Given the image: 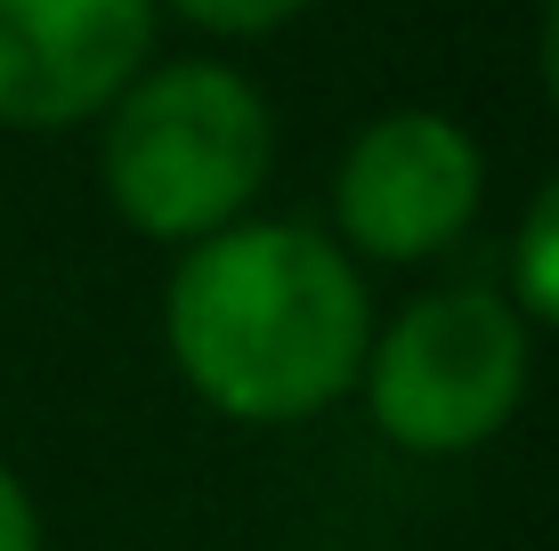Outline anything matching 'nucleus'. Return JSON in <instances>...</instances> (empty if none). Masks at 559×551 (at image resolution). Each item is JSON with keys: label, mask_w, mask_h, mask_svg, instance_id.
I'll list each match as a JSON object with an SVG mask.
<instances>
[{"label": "nucleus", "mask_w": 559, "mask_h": 551, "mask_svg": "<svg viewBox=\"0 0 559 551\" xmlns=\"http://www.w3.org/2000/svg\"><path fill=\"white\" fill-rule=\"evenodd\" d=\"M511 300L527 325L559 333V170L527 195L519 212V236H511Z\"/></svg>", "instance_id": "423d86ee"}, {"label": "nucleus", "mask_w": 559, "mask_h": 551, "mask_svg": "<svg viewBox=\"0 0 559 551\" xmlns=\"http://www.w3.org/2000/svg\"><path fill=\"white\" fill-rule=\"evenodd\" d=\"M317 0H163V16H179L203 41H267V33L300 25Z\"/></svg>", "instance_id": "0eeeda50"}, {"label": "nucleus", "mask_w": 559, "mask_h": 551, "mask_svg": "<svg viewBox=\"0 0 559 551\" xmlns=\"http://www.w3.org/2000/svg\"><path fill=\"white\" fill-rule=\"evenodd\" d=\"M0 551H41V511L9 463H0Z\"/></svg>", "instance_id": "6e6552de"}, {"label": "nucleus", "mask_w": 559, "mask_h": 551, "mask_svg": "<svg viewBox=\"0 0 559 551\" xmlns=\"http://www.w3.org/2000/svg\"><path fill=\"white\" fill-rule=\"evenodd\" d=\"M535 82H544V106L559 113V0H544V16H535Z\"/></svg>", "instance_id": "1a4fd4ad"}, {"label": "nucleus", "mask_w": 559, "mask_h": 551, "mask_svg": "<svg viewBox=\"0 0 559 551\" xmlns=\"http://www.w3.org/2000/svg\"><path fill=\"white\" fill-rule=\"evenodd\" d=\"M535 382V325L495 284H438L365 340L357 390L365 422L397 454L454 463V454L495 446L519 422Z\"/></svg>", "instance_id": "7ed1b4c3"}, {"label": "nucleus", "mask_w": 559, "mask_h": 551, "mask_svg": "<svg viewBox=\"0 0 559 551\" xmlns=\"http://www.w3.org/2000/svg\"><path fill=\"white\" fill-rule=\"evenodd\" d=\"M373 292L317 219L243 212L179 243L163 284V349L211 414L243 430H293L357 390Z\"/></svg>", "instance_id": "f257e3e1"}, {"label": "nucleus", "mask_w": 559, "mask_h": 551, "mask_svg": "<svg viewBox=\"0 0 559 551\" xmlns=\"http://www.w3.org/2000/svg\"><path fill=\"white\" fill-rule=\"evenodd\" d=\"M163 0H0V130H82L139 82Z\"/></svg>", "instance_id": "39448f33"}, {"label": "nucleus", "mask_w": 559, "mask_h": 551, "mask_svg": "<svg viewBox=\"0 0 559 551\" xmlns=\"http://www.w3.org/2000/svg\"><path fill=\"white\" fill-rule=\"evenodd\" d=\"M276 170V106L227 57H146L98 113V187L130 236L179 243L260 212Z\"/></svg>", "instance_id": "f03ea898"}, {"label": "nucleus", "mask_w": 559, "mask_h": 551, "mask_svg": "<svg viewBox=\"0 0 559 551\" xmlns=\"http://www.w3.org/2000/svg\"><path fill=\"white\" fill-rule=\"evenodd\" d=\"M487 203V146L447 106H390L341 146L333 236L357 268H421L454 252Z\"/></svg>", "instance_id": "20e7f679"}]
</instances>
